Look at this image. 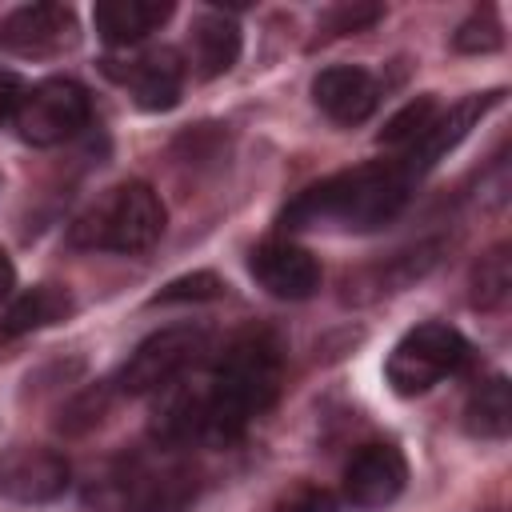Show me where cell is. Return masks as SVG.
<instances>
[{
    "label": "cell",
    "instance_id": "11",
    "mask_svg": "<svg viewBox=\"0 0 512 512\" xmlns=\"http://www.w3.org/2000/svg\"><path fill=\"white\" fill-rule=\"evenodd\" d=\"M500 96L504 92H484V96H464L460 104H452L448 112H436V120L428 124V132L416 140V144H408L400 156H396V164L412 176V180H420L444 152H452L464 136H468V128L488 112V108H496L500 104Z\"/></svg>",
    "mask_w": 512,
    "mask_h": 512
},
{
    "label": "cell",
    "instance_id": "15",
    "mask_svg": "<svg viewBox=\"0 0 512 512\" xmlns=\"http://www.w3.org/2000/svg\"><path fill=\"white\" fill-rule=\"evenodd\" d=\"M168 16H172L168 0H100L92 24L112 48H128L140 44L148 32H156Z\"/></svg>",
    "mask_w": 512,
    "mask_h": 512
},
{
    "label": "cell",
    "instance_id": "10",
    "mask_svg": "<svg viewBox=\"0 0 512 512\" xmlns=\"http://www.w3.org/2000/svg\"><path fill=\"white\" fill-rule=\"evenodd\" d=\"M248 272L276 300H308L320 288V264L292 240H264L248 256Z\"/></svg>",
    "mask_w": 512,
    "mask_h": 512
},
{
    "label": "cell",
    "instance_id": "16",
    "mask_svg": "<svg viewBox=\"0 0 512 512\" xmlns=\"http://www.w3.org/2000/svg\"><path fill=\"white\" fill-rule=\"evenodd\" d=\"M188 52H192L196 76H204V80L224 76V72L240 60V24H236L232 16H224V12H204V16H196Z\"/></svg>",
    "mask_w": 512,
    "mask_h": 512
},
{
    "label": "cell",
    "instance_id": "17",
    "mask_svg": "<svg viewBox=\"0 0 512 512\" xmlns=\"http://www.w3.org/2000/svg\"><path fill=\"white\" fill-rule=\"evenodd\" d=\"M64 316H72V296H68V288H60V284H36V288L20 292V296L4 308L0 332H4V336H24V332H36V328L60 324Z\"/></svg>",
    "mask_w": 512,
    "mask_h": 512
},
{
    "label": "cell",
    "instance_id": "7",
    "mask_svg": "<svg viewBox=\"0 0 512 512\" xmlns=\"http://www.w3.org/2000/svg\"><path fill=\"white\" fill-rule=\"evenodd\" d=\"M116 488L128 512H184L196 500V472L176 460L172 448H156V456L128 460Z\"/></svg>",
    "mask_w": 512,
    "mask_h": 512
},
{
    "label": "cell",
    "instance_id": "8",
    "mask_svg": "<svg viewBox=\"0 0 512 512\" xmlns=\"http://www.w3.org/2000/svg\"><path fill=\"white\" fill-rule=\"evenodd\" d=\"M80 40L76 12L68 4H24L0 20V48L16 56H60Z\"/></svg>",
    "mask_w": 512,
    "mask_h": 512
},
{
    "label": "cell",
    "instance_id": "3",
    "mask_svg": "<svg viewBox=\"0 0 512 512\" xmlns=\"http://www.w3.org/2000/svg\"><path fill=\"white\" fill-rule=\"evenodd\" d=\"M164 204L144 180L116 184L104 192L76 224L72 244L80 248H108V252H148L164 232Z\"/></svg>",
    "mask_w": 512,
    "mask_h": 512
},
{
    "label": "cell",
    "instance_id": "23",
    "mask_svg": "<svg viewBox=\"0 0 512 512\" xmlns=\"http://www.w3.org/2000/svg\"><path fill=\"white\" fill-rule=\"evenodd\" d=\"M220 292H224L220 276H212V272H192V276H180V280H172L168 288H160V296H156L152 304H180V300H216Z\"/></svg>",
    "mask_w": 512,
    "mask_h": 512
},
{
    "label": "cell",
    "instance_id": "18",
    "mask_svg": "<svg viewBox=\"0 0 512 512\" xmlns=\"http://www.w3.org/2000/svg\"><path fill=\"white\" fill-rule=\"evenodd\" d=\"M464 428L480 440H504L512 432V388L508 376H488L464 404Z\"/></svg>",
    "mask_w": 512,
    "mask_h": 512
},
{
    "label": "cell",
    "instance_id": "5",
    "mask_svg": "<svg viewBox=\"0 0 512 512\" xmlns=\"http://www.w3.org/2000/svg\"><path fill=\"white\" fill-rule=\"evenodd\" d=\"M208 352V332L200 324H172V328H160L152 336H144L128 360L120 364L116 372V388L128 392V396H148V392H160L168 388L172 380H180L200 356Z\"/></svg>",
    "mask_w": 512,
    "mask_h": 512
},
{
    "label": "cell",
    "instance_id": "9",
    "mask_svg": "<svg viewBox=\"0 0 512 512\" xmlns=\"http://www.w3.org/2000/svg\"><path fill=\"white\" fill-rule=\"evenodd\" d=\"M68 460L52 448L40 444H24L12 448L8 456H0V496L16 500V504H48L68 488Z\"/></svg>",
    "mask_w": 512,
    "mask_h": 512
},
{
    "label": "cell",
    "instance_id": "22",
    "mask_svg": "<svg viewBox=\"0 0 512 512\" xmlns=\"http://www.w3.org/2000/svg\"><path fill=\"white\" fill-rule=\"evenodd\" d=\"M452 44H456V52H496V48L504 44L500 20H496L492 12H476V16H468V20L456 28Z\"/></svg>",
    "mask_w": 512,
    "mask_h": 512
},
{
    "label": "cell",
    "instance_id": "21",
    "mask_svg": "<svg viewBox=\"0 0 512 512\" xmlns=\"http://www.w3.org/2000/svg\"><path fill=\"white\" fill-rule=\"evenodd\" d=\"M384 16V4H372V0H352V4H336L320 16L316 32L320 36H352V32H368L376 20Z\"/></svg>",
    "mask_w": 512,
    "mask_h": 512
},
{
    "label": "cell",
    "instance_id": "25",
    "mask_svg": "<svg viewBox=\"0 0 512 512\" xmlns=\"http://www.w3.org/2000/svg\"><path fill=\"white\" fill-rule=\"evenodd\" d=\"M280 512H340V500L328 488L304 484V488H296L292 496L280 500Z\"/></svg>",
    "mask_w": 512,
    "mask_h": 512
},
{
    "label": "cell",
    "instance_id": "24",
    "mask_svg": "<svg viewBox=\"0 0 512 512\" xmlns=\"http://www.w3.org/2000/svg\"><path fill=\"white\" fill-rule=\"evenodd\" d=\"M108 408V388L100 384V388H88L84 396H76L68 408H64V420H60V428L64 432H84L88 424H96L100 420V412Z\"/></svg>",
    "mask_w": 512,
    "mask_h": 512
},
{
    "label": "cell",
    "instance_id": "6",
    "mask_svg": "<svg viewBox=\"0 0 512 512\" xmlns=\"http://www.w3.org/2000/svg\"><path fill=\"white\" fill-rule=\"evenodd\" d=\"M88 116H92V100H88L84 84H76L68 76H52V80L24 88V96L12 112L16 132L36 148L64 144L68 136H76L88 124Z\"/></svg>",
    "mask_w": 512,
    "mask_h": 512
},
{
    "label": "cell",
    "instance_id": "20",
    "mask_svg": "<svg viewBox=\"0 0 512 512\" xmlns=\"http://www.w3.org/2000/svg\"><path fill=\"white\" fill-rule=\"evenodd\" d=\"M436 112H440V104H436L432 96H416V100H408V104L384 124L380 144H392V148H408V144H416V140L428 132V124L436 120Z\"/></svg>",
    "mask_w": 512,
    "mask_h": 512
},
{
    "label": "cell",
    "instance_id": "19",
    "mask_svg": "<svg viewBox=\"0 0 512 512\" xmlns=\"http://www.w3.org/2000/svg\"><path fill=\"white\" fill-rule=\"evenodd\" d=\"M468 288H472V304H476V308H484V312L500 308V304L512 296V248H508V244L488 248V252L472 264Z\"/></svg>",
    "mask_w": 512,
    "mask_h": 512
},
{
    "label": "cell",
    "instance_id": "2",
    "mask_svg": "<svg viewBox=\"0 0 512 512\" xmlns=\"http://www.w3.org/2000/svg\"><path fill=\"white\" fill-rule=\"evenodd\" d=\"M412 176L396 160H376L360 164L348 172H336L312 188H304L288 208H284V228H320L336 224L348 232H372L392 224L408 196H412Z\"/></svg>",
    "mask_w": 512,
    "mask_h": 512
},
{
    "label": "cell",
    "instance_id": "12",
    "mask_svg": "<svg viewBox=\"0 0 512 512\" xmlns=\"http://www.w3.org/2000/svg\"><path fill=\"white\" fill-rule=\"evenodd\" d=\"M408 484V464L396 444H364L344 468V496L356 508H384Z\"/></svg>",
    "mask_w": 512,
    "mask_h": 512
},
{
    "label": "cell",
    "instance_id": "1",
    "mask_svg": "<svg viewBox=\"0 0 512 512\" xmlns=\"http://www.w3.org/2000/svg\"><path fill=\"white\" fill-rule=\"evenodd\" d=\"M284 356L272 332L248 328L228 340L196 388V444H232L280 392Z\"/></svg>",
    "mask_w": 512,
    "mask_h": 512
},
{
    "label": "cell",
    "instance_id": "14",
    "mask_svg": "<svg viewBox=\"0 0 512 512\" xmlns=\"http://www.w3.org/2000/svg\"><path fill=\"white\" fill-rule=\"evenodd\" d=\"M116 76L132 88V96H136V104L144 112L176 108L180 88H184V64H180V56L172 48H152V52L128 60V68L116 72Z\"/></svg>",
    "mask_w": 512,
    "mask_h": 512
},
{
    "label": "cell",
    "instance_id": "27",
    "mask_svg": "<svg viewBox=\"0 0 512 512\" xmlns=\"http://www.w3.org/2000/svg\"><path fill=\"white\" fill-rule=\"evenodd\" d=\"M12 288H16V264H12V256L0 248V300H8Z\"/></svg>",
    "mask_w": 512,
    "mask_h": 512
},
{
    "label": "cell",
    "instance_id": "13",
    "mask_svg": "<svg viewBox=\"0 0 512 512\" xmlns=\"http://www.w3.org/2000/svg\"><path fill=\"white\" fill-rule=\"evenodd\" d=\"M312 100L316 108L336 120V124H360L376 112L380 104V84L372 80V72L356 68V64H332L312 80Z\"/></svg>",
    "mask_w": 512,
    "mask_h": 512
},
{
    "label": "cell",
    "instance_id": "26",
    "mask_svg": "<svg viewBox=\"0 0 512 512\" xmlns=\"http://www.w3.org/2000/svg\"><path fill=\"white\" fill-rule=\"evenodd\" d=\"M20 96H24V84H20V76H16V72H0V120L16 112Z\"/></svg>",
    "mask_w": 512,
    "mask_h": 512
},
{
    "label": "cell",
    "instance_id": "4",
    "mask_svg": "<svg viewBox=\"0 0 512 512\" xmlns=\"http://www.w3.org/2000/svg\"><path fill=\"white\" fill-rule=\"evenodd\" d=\"M468 360V340L440 320L416 324L408 336H400V344L388 352V384L400 396H420L432 384H440L444 376H452L460 364Z\"/></svg>",
    "mask_w": 512,
    "mask_h": 512
}]
</instances>
